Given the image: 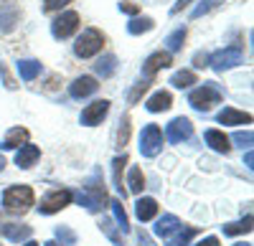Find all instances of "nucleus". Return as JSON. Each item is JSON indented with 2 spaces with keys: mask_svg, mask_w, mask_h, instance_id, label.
<instances>
[{
  "mask_svg": "<svg viewBox=\"0 0 254 246\" xmlns=\"http://www.w3.org/2000/svg\"><path fill=\"white\" fill-rule=\"evenodd\" d=\"M219 122H221V125H249L252 114L249 112H239L234 107H224L219 112Z\"/></svg>",
  "mask_w": 254,
  "mask_h": 246,
  "instance_id": "obj_17",
  "label": "nucleus"
},
{
  "mask_svg": "<svg viewBox=\"0 0 254 246\" xmlns=\"http://www.w3.org/2000/svg\"><path fill=\"white\" fill-rule=\"evenodd\" d=\"M56 241H61V246H74L76 244V234L69 226H56Z\"/></svg>",
  "mask_w": 254,
  "mask_h": 246,
  "instance_id": "obj_33",
  "label": "nucleus"
},
{
  "mask_svg": "<svg viewBox=\"0 0 254 246\" xmlns=\"http://www.w3.org/2000/svg\"><path fill=\"white\" fill-rule=\"evenodd\" d=\"M163 150V130L158 125H145L140 132V152L142 157H155Z\"/></svg>",
  "mask_w": 254,
  "mask_h": 246,
  "instance_id": "obj_6",
  "label": "nucleus"
},
{
  "mask_svg": "<svg viewBox=\"0 0 254 246\" xmlns=\"http://www.w3.org/2000/svg\"><path fill=\"white\" fill-rule=\"evenodd\" d=\"M120 10L127 13V15H137V13H140V8H137L135 3H130V0H122V3H120Z\"/></svg>",
  "mask_w": 254,
  "mask_h": 246,
  "instance_id": "obj_38",
  "label": "nucleus"
},
{
  "mask_svg": "<svg viewBox=\"0 0 254 246\" xmlns=\"http://www.w3.org/2000/svg\"><path fill=\"white\" fill-rule=\"evenodd\" d=\"M110 112V101L107 99H99V101H92V104L84 107L81 112V125H87V127H94V125H102V119L107 117Z\"/></svg>",
  "mask_w": 254,
  "mask_h": 246,
  "instance_id": "obj_9",
  "label": "nucleus"
},
{
  "mask_svg": "<svg viewBox=\"0 0 254 246\" xmlns=\"http://www.w3.org/2000/svg\"><path fill=\"white\" fill-rule=\"evenodd\" d=\"M181 229V221H178V216H173V213H168V216H163L158 223H155V236H160V239H168L173 231H178Z\"/></svg>",
  "mask_w": 254,
  "mask_h": 246,
  "instance_id": "obj_20",
  "label": "nucleus"
},
{
  "mask_svg": "<svg viewBox=\"0 0 254 246\" xmlns=\"http://www.w3.org/2000/svg\"><path fill=\"white\" fill-rule=\"evenodd\" d=\"M127 165V155H120L112 160V178H115V186L120 191V196L125 198V188H122V168Z\"/></svg>",
  "mask_w": 254,
  "mask_h": 246,
  "instance_id": "obj_28",
  "label": "nucleus"
},
{
  "mask_svg": "<svg viewBox=\"0 0 254 246\" xmlns=\"http://www.w3.org/2000/svg\"><path fill=\"white\" fill-rule=\"evenodd\" d=\"M224 3V0H198V5L190 10V18H201V15H206V13H211V10H216L219 5Z\"/></svg>",
  "mask_w": 254,
  "mask_h": 246,
  "instance_id": "obj_29",
  "label": "nucleus"
},
{
  "mask_svg": "<svg viewBox=\"0 0 254 246\" xmlns=\"http://www.w3.org/2000/svg\"><path fill=\"white\" fill-rule=\"evenodd\" d=\"M234 142H237L239 148H249V145H252V132H249V130H247V132H237V135H234Z\"/></svg>",
  "mask_w": 254,
  "mask_h": 246,
  "instance_id": "obj_37",
  "label": "nucleus"
},
{
  "mask_svg": "<svg viewBox=\"0 0 254 246\" xmlns=\"http://www.w3.org/2000/svg\"><path fill=\"white\" fill-rule=\"evenodd\" d=\"M196 246H219V239H216V236H206V239L198 241Z\"/></svg>",
  "mask_w": 254,
  "mask_h": 246,
  "instance_id": "obj_43",
  "label": "nucleus"
},
{
  "mask_svg": "<svg viewBox=\"0 0 254 246\" xmlns=\"http://www.w3.org/2000/svg\"><path fill=\"white\" fill-rule=\"evenodd\" d=\"M127 140H130V117H122V122H120V132H117V145L122 148V145H127Z\"/></svg>",
  "mask_w": 254,
  "mask_h": 246,
  "instance_id": "obj_34",
  "label": "nucleus"
},
{
  "mask_svg": "<svg viewBox=\"0 0 254 246\" xmlns=\"http://www.w3.org/2000/svg\"><path fill=\"white\" fill-rule=\"evenodd\" d=\"M110 206H112V211H115V218H117V223H120V229H122V234H127L130 231V221H127V213H125V208H122V200H110Z\"/></svg>",
  "mask_w": 254,
  "mask_h": 246,
  "instance_id": "obj_31",
  "label": "nucleus"
},
{
  "mask_svg": "<svg viewBox=\"0 0 254 246\" xmlns=\"http://www.w3.org/2000/svg\"><path fill=\"white\" fill-rule=\"evenodd\" d=\"M0 76H3V81H5V87H8V89H15V81L10 79V74H8V69H5L3 64H0Z\"/></svg>",
  "mask_w": 254,
  "mask_h": 246,
  "instance_id": "obj_40",
  "label": "nucleus"
},
{
  "mask_svg": "<svg viewBox=\"0 0 254 246\" xmlns=\"http://www.w3.org/2000/svg\"><path fill=\"white\" fill-rule=\"evenodd\" d=\"M33 188L31 186H10L5 193H3V206L8 213H26L31 206H33Z\"/></svg>",
  "mask_w": 254,
  "mask_h": 246,
  "instance_id": "obj_3",
  "label": "nucleus"
},
{
  "mask_svg": "<svg viewBox=\"0 0 254 246\" xmlns=\"http://www.w3.org/2000/svg\"><path fill=\"white\" fill-rule=\"evenodd\" d=\"M196 234H198V229H196V226H186V229L181 226L176 236L168 239V246H188V244H190V239H193Z\"/></svg>",
  "mask_w": 254,
  "mask_h": 246,
  "instance_id": "obj_25",
  "label": "nucleus"
},
{
  "mask_svg": "<svg viewBox=\"0 0 254 246\" xmlns=\"http://www.w3.org/2000/svg\"><path fill=\"white\" fill-rule=\"evenodd\" d=\"M18 74L23 81H33L41 74V64L36 58H26V61H18Z\"/></svg>",
  "mask_w": 254,
  "mask_h": 246,
  "instance_id": "obj_23",
  "label": "nucleus"
},
{
  "mask_svg": "<svg viewBox=\"0 0 254 246\" xmlns=\"http://www.w3.org/2000/svg\"><path fill=\"white\" fill-rule=\"evenodd\" d=\"M127 186H130L132 193H142L145 188V175L140 168H130V175H127Z\"/></svg>",
  "mask_w": 254,
  "mask_h": 246,
  "instance_id": "obj_30",
  "label": "nucleus"
},
{
  "mask_svg": "<svg viewBox=\"0 0 254 246\" xmlns=\"http://www.w3.org/2000/svg\"><path fill=\"white\" fill-rule=\"evenodd\" d=\"M76 200L81 203L87 211L97 213L104 208V203H107V191H104V183L99 175H92L87 183H84V191L76 193Z\"/></svg>",
  "mask_w": 254,
  "mask_h": 246,
  "instance_id": "obj_1",
  "label": "nucleus"
},
{
  "mask_svg": "<svg viewBox=\"0 0 254 246\" xmlns=\"http://www.w3.org/2000/svg\"><path fill=\"white\" fill-rule=\"evenodd\" d=\"M171 84H173L176 89H188L190 84H196V74H193V71H188V69L176 71V74L171 76Z\"/></svg>",
  "mask_w": 254,
  "mask_h": 246,
  "instance_id": "obj_27",
  "label": "nucleus"
},
{
  "mask_svg": "<svg viewBox=\"0 0 254 246\" xmlns=\"http://www.w3.org/2000/svg\"><path fill=\"white\" fill-rule=\"evenodd\" d=\"M155 28V20L153 18H147V15H142V18H132L130 23H127V33L130 36H140V33H147V31H153Z\"/></svg>",
  "mask_w": 254,
  "mask_h": 246,
  "instance_id": "obj_22",
  "label": "nucleus"
},
{
  "mask_svg": "<svg viewBox=\"0 0 254 246\" xmlns=\"http://www.w3.org/2000/svg\"><path fill=\"white\" fill-rule=\"evenodd\" d=\"M193 66H196V69H206V66H208V53L198 51V53L193 56Z\"/></svg>",
  "mask_w": 254,
  "mask_h": 246,
  "instance_id": "obj_39",
  "label": "nucleus"
},
{
  "mask_svg": "<svg viewBox=\"0 0 254 246\" xmlns=\"http://www.w3.org/2000/svg\"><path fill=\"white\" fill-rule=\"evenodd\" d=\"M28 130L26 127H13V130H8V135H5V140L0 142V150H18V148H23L26 142H28Z\"/></svg>",
  "mask_w": 254,
  "mask_h": 246,
  "instance_id": "obj_15",
  "label": "nucleus"
},
{
  "mask_svg": "<svg viewBox=\"0 0 254 246\" xmlns=\"http://www.w3.org/2000/svg\"><path fill=\"white\" fill-rule=\"evenodd\" d=\"M97 87H99V84H97L94 76H79V79H74L71 84H69V94H71L74 99H84V97L94 94Z\"/></svg>",
  "mask_w": 254,
  "mask_h": 246,
  "instance_id": "obj_13",
  "label": "nucleus"
},
{
  "mask_svg": "<svg viewBox=\"0 0 254 246\" xmlns=\"http://www.w3.org/2000/svg\"><path fill=\"white\" fill-rule=\"evenodd\" d=\"M104 46V33L99 28H87V31H81V36L76 38V44H74V53L79 58H92L102 51Z\"/></svg>",
  "mask_w": 254,
  "mask_h": 246,
  "instance_id": "obj_4",
  "label": "nucleus"
},
{
  "mask_svg": "<svg viewBox=\"0 0 254 246\" xmlns=\"http://www.w3.org/2000/svg\"><path fill=\"white\" fill-rule=\"evenodd\" d=\"M234 246H252V244H234Z\"/></svg>",
  "mask_w": 254,
  "mask_h": 246,
  "instance_id": "obj_47",
  "label": "nucleus"
},
{
  "mask_svg": "<svg viewBox=\"0 0 254 246\" xmlns=\"http://www.w3.org/2000/svg\"><path fill=\"white\" fill-rule=\"evenodd\" d=\"M186 36H188V31H186V28H176L171 36L165 38L168 49H171V51H181V49H183V41H186Z\"/></svg>",
  "mask_w": 254,
  "mask_h": 246,
  "instance_id": "obj_32",
  "label": "nucleus"
},
{
  "mask_svg": "<svg viewBox=\"0 0 254 246\" xmlns=\"http://www.w3.org/2000/svg\"><path fill=\"white\" fill-rule=\"evenodd\" d=\"M137 241H140V246H155V244H153V239H150V236H147L145 231H140V236H137Z\"/></svg>",
  "mask_w": 254,
  "mask_h": 246,
  "instance_id": "obj_42",
  "label": "nucleus"
},
{
  "mask_svg": "<svg viewBox=\"0 0 254 246\" xmlns=\"http://www.w3.org/2000/svg\"><path fill=\"white\" fill-rule=\"evenodd\" d=\"M171 104H173V97H171V92H155L150 99L145 101V107H147V112H153V114H158V112H168L171 109Z\"/></svg>",
  "mask_w": 254,
  "mask_h": 246,
  "instance_id": "obj_16",
  "label": "nucleus"
},
{
  "mask_svg": "<svg viewBox=\"0 0 254 246\" xmlns=\"http://www.w3.org/2000/svg\"><path fill=\"white\" fill-rule=\"evenodd\" d=\"M26 246H41V244H36V241H28V244H26Z\"/></svg>",
  "mask_w": 254,
  "mask_h": 246,
  "instance_id": "obj_46",
  "label": "nucleus"
},
{
  "mask_svg": "<svg viewBox=\"0 0 254 246\" xmlns=\"http://www.w3.org/2000/svg\"><path fill=\"white\" fill-rule=\"evenodd\" d=\"M173 64V56L168 53V51H155V53H150L145 58V64H142V74L150 79V76H155L160 69H168Z\"/></svg>",
  "mask_w": 254,
  "mask_h": 246,
  "instance_id": "obj_12",
  "label": "nucleus"
},
{
  "mask_svg": "<svg viewBox=\"0 0 254 246\" xmlns=\"http://www.w3.org/2000/svg\"><path fill=\"white\" fill-rule=\"evenodd\" d=\"M44 246H61V244H59V241H46Z\"/></svg>",
  "mask_w": 254,
  "mask_h": 246,
  "instance_id": "obj_44",
  "label": "nucleus"
},
{
  "mask_svg": "<svg viewBox=\"0 0 254 246\" xmlns=\"http://www.w3.org/2000/svg\"><path fill=\"white\" fill-rule=\"evenodd\" d=\"M206 145L211 148V150H216V152H229L231 150V145H229V137L221 132V130H206Z\"/></svg>",
  "mask_w": 254,
  "mask_h": 246,
  "instance_id": "obj_19",
  "label": "nucleus"
},
{
  "mask_svg": "<svg viewBox=\"0 0 254 246\" xmlns=\"http://www.w3.org/2000/svg\"><path fill=\"white\" fill-rule=\"evenodd\" d=\"M221 99H224V89L216 81H206V84H201L198 89H193L188 94V104L196 112H211V107L219 104Z\"/></svg>",
  "mask_w": 254,
  "mask_h": 246,
  "instance_id": "obj_2",
  "label": "nucleus"
},
{
  "mask_svg": "<svg viewBox=\"0 0 254 246\" xmlns=\"http://www.w3.org/2000/svg\"><path fill=\"white\" fill-rule=\"evenodd\" d=\"M224 234L226 236H239V234H249L252 231V216H247L244 221H237V223H224Z\"/></svg>",
  "mask_w": 254,
  "mask_h": 246,
  "instance_id": "obj_26",
  "label": "nucleus"
},
{
  "mask_svg": "<svg viewBox=\"0 0 254 246\" xmlns=\"http://www.w3.org/2000/svg\"><path fill=\"white\" fill-rule=\"evenodd\" d=\"M76 31H79V13H76V10L61 13L59 18H54V23H51V33H54V38H59V41L74 36Z\"/></svg>",
  "mask_w": 254,
  "mask_h": 246,
  "instance_id": "obj_8",
  "label": "nucleus"
},
{
  "mask_svg": "<svg viewBox=\"0 0 254 246\" xmlns=\"http://www.w3.org/2000/svg\"><path fill=\"white\" fill-rule=\"evenodd\" d=\"M71 200H74V193H71V191L59 188V191H51V193H46L44 198H41L38 211L44 213V216H51V213H59L61 208H66Z\"/></svg>",
  "mask_w": 254,
  "mask_h": 246,
  "instance_id": "obj_7",
  "label": "nucleus"
},
{
  "mask_svg": "<svg viewBox=\"0 0 254 246\" xmlns=\"http://www.w3.org/2000/svg\"><path fill=\"white\" fill-rule=\"evenodd\" d=\"M135 213H137L140 221H153L155 213H158V203H155V198H140V200L135 203Z\"/></svg>",
  "mask_w": 254,
  "mask_h": 246,
  "instance_id": "obj_21",
  "label": "nucleus"
},
{
  "mask_svg": "<svg viewBox=\"0 0 254 246\" xmlns=\"http://www.w3.org/2000/svg\"><path fill=\"white\" fill-rule=\"evenodd\" d=\"M239 64H244V53H242V46H237V44L208 56V66L214 71H226V69H234Z\"/></svg>",
  "mask_w": 254,
  "mask_h": 246,
  "instance_id": "obj_5",
  "label": "nucleus"
},
{
  "mask_svg": "<svg viewBox=\"0 0 254 246\" xmlns=\"http://www.w3.org/2000/svg\"><path fill=\"white\" fill-rule=\"evenodd\" d=\"M190 135H193V125H190L188 117H176V119L168 122V127H165L168 142H183V140H188Z\"/></svg>",
  "mask_w": 254,
  "mask_h": 246,
  "instance_id": "obj_10",
  "label": "nucleus"
},
{
  "mask_svg": "<svg viewBox=\"0 0 254 246\" xmlns=\"http://www.w3.org/2000/svg\"><path fill=\"white\" fill-rule=\"evenodd\" d=\"M115 69H117V58L112 56V53H107V56H102L97 64H94V71L102 76V79H110L112 74H115Z\"/></svg>",
  "mask_w": 254,
  "mask_h": 246,
  "instance_id": "obj_24",
  "label": "nucleus"
},
{
  "mask_svg": "<svg viewBox=\"0 0 254 246\" xmlns=\"http://www.w3.org/2000/svg\"><path fill=\"white\" fill-rule=\"evenodd\" d=\"M20 20V10L15 5V0H3L0 3V33H10Z\"/></svg>",
  "mask_w": 254,
  "mask_h": 246,
  "instance_id": "obj_11",
  "label": "nucleus"
},
{
  "mask_svg": "<svg viewBox=\"0 0 254 246\" xmlns=\"http://www.w3.org/2000/svg\"><path fill=\"white\" fill-rule=\"evenodd\" d=\"M38 157H41V150H38L36 145H31V142H26V145L18 148V152H15V165L23 168V170H28V168L36 165Z\"/></svg>",
  "mask_w": 254,
  "mask_h": 246,
  "instance_id": "obj_14",
  "label": "nucleus"
},
{
  "mask_svg": "<svg viewBox=\"0 0 254 246\" xmlns=\"http://www.w3.org/2000/svg\"><path fill=\"white\" fill-rule=\"evenodd\" d=\"M0 234H3L8 241H26L31 239V226L26 223H5V226H0Z\"/></svg>",
  "mask_w": 254,
  "mask_h": 246,
  "instance_id": "obj_18",
  "label": "nucleus"
},
{
  "mask_svg": "<svg viewBox=\"0 0 254 246\" xmlns=\"http://www.w3.org/2000/svg\"><path fill=\"white\" fill-rule=\"evenodd\" d=\"M190 3H193V0H178V3H176V5L171 8V13H173V15H178V13H181L183 8H188Z\"/></svg>",
  "mask_w": 254,
  "mask_h": 246,
  "instance_id": "obj_41",
  "label": "nucleus"
},
{
  "mask_svg": "<svg viewBox=\"0 0 254 246\" xmlns=\"http://www.w3.org/2000/svg\"><path fill=\"white\" fill-rule=\"evenodd\" d=\"M69 3H74V0H44V13L61 10V8H66Z\"/></svg>",
  "mask_w": 254,
  "mask_h": 246,
  "instance_id": "obj_36",
  "label": "nucleus"
},
{
  "mask_svg": "<svg viewBox=\"0 0 254 246\" xmlns=\"http://www.w3.org/2000/svg\"><path fill=\"white\" fill-rule=\"evenodd\" d=\"M3 168H5V157H3V155H0V170H3Z\"/></svg>",
  "mask_w": 254,
  "mask_h": 246,
  "instance_id": "obj_45",
  "label": "nucleus"
},
{
  "mask_svg": "<svg viewBox=\"0 0 254 246\" xmlns=\"http://www.w3.org/2000/svg\"><path fill=\"white\" fill-rule=\"evenodd\" d=\"M147 89H150V81H140V84H135V87L130 89V94H127V101H130V104H135V101H137Z\"/></svg>",
  "mask_w": 254,
  "mask_h": 246,
  "instance_id": "obj_35",
  "label": "nucleus"
}]
</instances>
